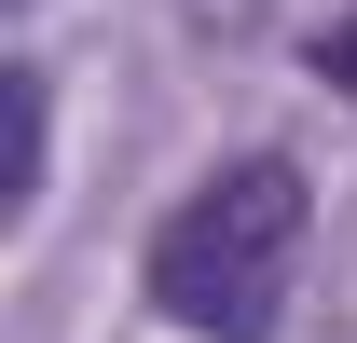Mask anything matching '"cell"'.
Instances as JSON below:
<instances>
[{
  "mask_svg": "<svg viewBox=\"0 0 357 343\" xmlns=\"http://www.w3.org/2000/svg\"><path fill=\"white\" fill-rule=\"evenodd\" d=\"M289 275H303V165L289 151H234L151 234V302L178 330H206V343H275Z\"/></svg>",
  "mask_w": 357,
  "mask_h": 343,
  "instance_id": "obj_1",
  "label": "cell"
},
{
  "mask_svg": "<svg viewBox=\"0 0 357 343\" xmlns=\"http://www.w3.org/2000/svg\"><path fill=\"white\" fill-rule=\"evenodd\" d=\"M316 69H330V83L357 96V14H330V28H316Z\"/></svg>",
  "mask_w": 357,
  "mask_h": 343,
  "instance_id": "obj_2",
  "label": "cell"
}]
</instances>
